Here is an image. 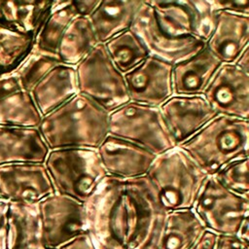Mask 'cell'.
<instances>
[{"mask_svg": "<svg viewBox=\"0 0 249 249\" xmlns=\"http://www.w3.org/2000/svg\"><path fill=\"white\" fill-rule=\"evenodd\" d=\"M49 152L38 127L0 125V165L44 163Z\"/></svg>", "mask_w": 249, "mask_h": 249, "instance_id": "obj_18", "label": "cell"}, {"mask_svg": "<svg viewBox=\"0 0 249 249\" xmlns=\"http://www.w3.org/2000/svg\"><path fill=\"white\" fill-rule=\"evenodd\" d=\"M165 210L193 209L207 174L179 146L156 156L145 175Z\"/></svg>", "mask_w": 249, "mask_h": 249, "instance_id": "obj_4", "label": "cell"}, {"mask_svg": "<svg viewBox=\"0 0 249 249\" xmlns=\"http://www.w3.org/2000/svg\"><path fill=\"white\" fill-rule=\"evenodd\" d=\"M141 0H104L88 18L99 44H105L113 37L130 29Z\"/></svg>", "mask_w": 249, "mask_h": 249, "instance_id": "obj_22", "label": "cell"}, {"mask_svg": "<svg viewBox=\"0 0 249 249\" xmlns=\"http://www.w3.org/2000/svg\"><path fill=\"white\" fill-rule=\"evenodd\" d=\"M10 201L0 197V249H6L8 234V209Z\"/></svg>", "mask_w": 249, "mask_h": 249, "instance_id": "obj_33", "label": "cell"}, {"mask_svg": "<svg viewBox=\"0 0 249 249\" xmlns=\"http://www.w3.org/2000/svg\"><path fill=\"white\" fill-rule=\"evenodd\" d=\"M147 2L160 25L175 36H189L198 40L209 24L210 13L205 0Z\"/></svg>", "mask_w": 249, "mask_h": 249, "instance_id": "obj_16", "label": "cell"}, {"mask_svg": "<svg viewBox=\"0 0 249 249\" xmlns=\"http://www.w3.org/2000/svg\"><path fill=\"white\" fill-rule=\"evenodd\" d=\"M218 115L249 118V73L234 63H222L202 93Z\"/></svg>", "mask_w": 249, "mask_h": 249, "instance_id": "obj_11", "label": "cell"}, {"mask_svg": "<svg viewBox=\"0 0 249 249\" xmlns=\"http://www.w3.org/2000/svg\"><path fill=\"white\" fill-rule=\"evenodd\" d=\"M103 45L110 59L123 74L149 56L142 41L131 29L120 33Z\"/></svg>", "mask_w": 249, "mask_h": 249, "instance_id": "obj_28", "label": "cell"}, {"mask_svg": "<svg viewBox=\"0 0 249 249\" xmlns=\"http://www.w3.org/2000/svg\"><path fill=\"white\" fill-rule=\"evenodd\" d=\"M243 249H249V245H246V246H245Z\"/></svg>", "mask_w": 249, "mask_h": 249, "instance_id": "obj_39", "label": "cell"}, {"mask_svg": "<svg viewBox=\"0 0 249 249\" xmlns=\"http://www.w3.org/2000/svg\"><path fill=\"white\" fill-rule=\"evenodd\" d=\"M193 209L206 230L217 234L236 235L249 218V197L229 191L214 175H208Z\"/></svg>", "mask_w": 249, "mask_h": 249, "instance_id": "obj_8", "label": "cell"}, {"mask_svg": "<svg viewBox=\"0 0 249 249\" xmlns=\"http://www.w3.org/2000/svg\"><path fill=\"white\" fill-rule=\"evenodd\" d=\"M96 151L106 173L124 179L145 176L156 159L148 149L110 134Z\"/></svg>", "mask_w": 249, "mask_h": 249, "instance_id": "obj_15", "label": "cell"}, {"mask_svg": "<svg viewBox=\"0 0 249 249\" xmlns=\"http://www.w3.org/2000/svg\"><path fill=\"white\" fill-rule=\"evenodd\" d=\"M42 120L31 93L12 73L0 78V125L38 127Z\"/></svg>", "mask_w": 249, "mask_h": 249, "instance_id": "obj_19", "label": "cell"}, {"mask_svg": "<svg viewBox=\"0 0 249 249\" xmlns=\"http://www.w3.org/2000/svg\"><path fill=\"white\" fill-rule=\"evenodd\" d=\"M36 35L0 17V78L12 74L32 52Z\"/></svg>", "mask_w": 249, "mask_h": 249, "instance_id": "obj_25", "label": "cell"}, {"mask_svg": "<svg viewBox=\"0 0 249 249\" xmlns=\"http://www.w3.org/2000/svg\"><path fill=\"white\" fill-rule=\"evenodd\" d=\"M109 134L142 146L156 156L177 146L160 107L133 101L109 113Z\"/></svg>", "mask_w": 249, "mask_h": 249, "instance_id": "obj_6", "label": "cell"}, {"mask_svg": "<svg viewBox=\"0 0 249 249\" xmlns=\"http://www.w3.org/2000/svg\"><path fill=\"white\" fill-rule=\"evenodd\" d=\"M58 249H97V248L95 246V243L90 233L87 231L75 236L71 240L67 241L66 243L61 245Z\"/></svg>", "mask_w": 249, "mask_h": 249, "instance_id": "obj_32", "label": "cell"}, {"mask_svg": "<svg viewBox=\"0 0 249 249\" xmlns=\"http://www.w3.org/2000/svg\"><path fill=\"white\" fill-rule=\"evenodd\" d=\"M77 17L71 1H53L51 11L35 37L33 50L56 54L59 42L69 23Z\"/></svg>", "mask_w": 249, "mask_h": 249, "instance_id": "obj_27", "label": "cell"}, {"mask_svg": "<svg viewBox=\"0 0 249 249\" xmlns=\"http://www.w3.org/2000/svg\"><path fill=\"white\" fill-rule=\"evenodd\" d=\"M207 174L248 158L249 120L217 115L189 140L179 145Z\"/></svg>", "mask_w": 249, "mask_h": 249, "instance_id": "obj_3", "label": "cell"}, {"mask_svg": "<svg viewBox=\"0 0 249 249\" xmlns=\"http://www.w3.org/2000/svg\"><path fill=\"white\" fill-rule=\"evenodd\" d=\"M215 12L249 16V0H209Z\"/></svg>", "mask_w": 249, "mask_h": 249, "instance_id": "obj_31", "label": "cell"}, {"mask_svg": "<svg viewBox=\"0 0 249 249\" xmlns=\"http://www.w3.org/2000/svg\"><path fill=\"white\" fill-rule=\"evenodd\" d=\"M248 158L231 161L223 166L214 177L229 191L249 197Z\"/></svg>", "mask_w": 249, "mask_h": 249, "instance_id": "obj_30", "label": "cell"}, {"mask_svg": "<svg viewBox=\"0 0 249 249\" xmlns=\"http://www.w3.org/2000/svg\"><path fill=\"white\" fill-rule=\"evenodd\" d=\"M0 197H1V195H0Z\"/></svg>", "mask_w": 249, "mask_h": 249, "instance_id": "obj_40", "label": "cell"}, {"mask_svg": "<svg viewBox=\"0 0 249 249\" xmlns=\"http://www.w3.org/2000/svg\"><path fill=\"white\" fill-rule=\"evenodd\" d=\"M100 0L91 1H72V5L75 9L77 16L89 18L98 6Z\"/></svg>", "mask_w": 249, "mask_h": 249, "instance_id": "obj_36", "label": "cell"}, {"mask_svg": "<svg viewBox=\"0 0 249 249\" xmlns=\"http://www.w3.org/2000/svg\"><path fill=\"white\" fill-rule=\"evenodd\" d=\"M40 249H55V248H49V247H46V246H44V245H43Z\"/></svg>", "mask_w": 249, "mask_h": 249, "instance_id": "obj_38", "label": "cell"}, {"mask_svg": "<svg viewBox=\"0 0 249 249\" xmlns=\"http://www.w3.org/2000/svg\"><path fill=\"white\" fill-rule=\"evenodd\" d=\"M160 110L177 146L218 115L202 95H172L160 106Z\"/></svg>", "mask_w": 249, "mask_h": 249, "instance_id": "obj_14", "label": "cell"}, {"mask_svg": "<svg viewBox=\"0 0 249 249\" xmlns=\"http://www.w3.org/2000/svg\"><path fill=\"white\" fill-rule=\"evenodd\" d=\"M42 246L37 203L10 201L6 249H40Z\"/></svg>", "mask_w": 249, "mask_h": 249, "instance_id": "obj_23", "label": "cell"}, {"mask_svg": "<svg viewBox=\"0 0 249 249\" xmlns=\"http://www.w3.org/2000/svg\"><path fill=\"white\" fill-rule=\"evenodd\" d=\"M217 237V233L209 230H205L191 249H215Z\"/></svg>", "mask_w": 249, "mask_h": 249, "instance_id": "obj_35", "label": "cell"}, {"mask_svg": "<svg viewBox=\"0 0 249 249\" xmlns=\"http://www.w3.org/2000/svg\"><path fill=\"white\" fill-rule=\"evenodd\" d=\"M142 41L150 56L174 65L205 47V43L194 37L175 36L159 22L153 8L142 1L130 28Z\"/></svg>", "mask_w": 249, "mask_h": 249, "instance_id": "obj_10", "label": "cell"}, {"mask_svg": "<svg viewBox=\"0 0 249 249\" xmlns=\"http://www.w3.org/2000/svg\"><path fill=\"white\" fill-rule=\"evenodd\" d=\"M205 230L194 209L168 211L157 249H191Z\"/></svg>", "mask_w": 249, "mask_h": 249, "instance_id": "obj_24", "label": "cell"}, {"mask_svg": "<svg viewBox=\"0 0 249 249\" xmlns=\"http://www.w3.org/2000/svg\"><path fill=\"white\" fill-rule=\"evenodd\" d=\"M54 193L86 203L108 176L94 149L51 150L44 162Z\"/></svg>", "mask_w": 249, "mask_h": 249, "instance_id": "obj_5", "label": "cell"}, {"mask_svg": "<svg viewBox=\"0 0 249 249\" xmlns=\"http://www.w3.org/2000/svg\"><path fill=\"white\" fill-rule=\"evenodd\" d=\"M98 44L89 19L77 16L66 28L59 42L56 55L62 63L76 66Z\"/></svg>", "mask_w": 249, "mask_h": 249, "instance_id": "obj_26", "label": "cell"}, {"mask_svg": "<svg viewBox=\"0 0 249 249\" xmlns=\"http://www.w3.org/2000/svg\"><path fill=\"white\" fill-rule=\"evenodd\" d=\"M41 240L44 246L58 249L88 231L85 204L53 193L37 203Z\"/></svg>", "mask_w": 249, "mask_h": 249, "instance_id": "obj_9", "label": "cell"}, {"mask_svg": "<svg viewBox=\"0 0 249 249\" xmlns=\"http://www.w3.org/2000/svg\"><path fill=\"white\" fill-rule=\"evenodd\" d=\"M78 91L111 113L129 101L124 74L98 44L76 66Z\"/></svg>", "mask_w": 249, "mask_h": 249, "instance_id": "obj_7", "label": "cell"}, {"mask_svg": "<svg viewBox=\"0 0 249 249\" xmlns=\"http://www.w3.org/2000/svg\"><path fill=\"white\" fill-rule=\"evenodd\" d=\"M38 129L49 150H96L109 134V113L78 92L42 117Z\"/></svg>", "mask_w": 249, "mask_h": 249, "instance_id": "obj_2", "label": "cell"}, {"mask_svg": "<svg viewBox=\"0 0 249 249\" xmlns=\"http://www.w3.org/2000/svg\"><path fill=\"white\" fill-rule=\"evenodd\" d=\"M214 29L205 48L222 63H235L249 47V16L216 12Z\"/></svg>", "mask_w": 249, "mask_h": 249, "instance_id": "obj_17", "label": "cell"}, {"mask_svg": "<svg viewBox=\"0 0 249 249\" xmlns=\"http://www.w3.org/2000/svg\"><path fill=\"white\" fill-rule=\"evenodd\" d=\"M171 64L148 56L124 74L129 101L160 107L173 95Z\"/></svg>", "mask_w": 249, "mask_h": 249, "instance_id": "obj_13", "label": "cell"}, {"mask_svg": "<svg viewBox=\"0 0 249 249\" xmlns=\"http://www.w3.org/2000/svg\"><path fill=\"white\" fill-rule=\"evenodd\" d=\"M54 193L44 163L18 162L0 165L1 197L14 202L38 203Z\"/></svg>", "mask_w": 249, "mask_h": 249, "instance_id": "obj_12", "label": "cell"}, {"mask_svg": "<svg viewBox=\"0 0 249 249\" xmlns=\"http://www.w3.org/2000/svg\"><path fill=\"white\" fill-rule=\"evenodd\" d=\"M97 249H157L167 211L146 176H107L85 203Z\"/></svg>", "mask_w": 249, "mask_h": 249, "instance_id": "obj_1", "label": "cell"}, {"mask_svg": "<svg viewBox=\"0 0 249 249\" xmlns=\"http://www.w3.org/2000/svg\"><path fill=\"white\" fill-rule=\"evenodd\" d=\"M247 243L242 242L236 235L218 234L215 249H243Z\"/></svg>", "mask_w": 249, "mask_h": 249, "instance_id": "obj_34", "label": "cell"}, {"mask_svg": "<svg viewBox=\"0 0 249 249\" xmlns=\"http://www.w3.org/2000/svg\"><path fill=\"white\" fill-rule=\"evenodd\" d=\"M234 64L243 71L249 73V47L242 52Z\"/></svg>", "mask_w": 249, "mask_h": 249, "instance_id": "obj_37", "label": "cell"}, {"mask_svg": "<svg viewBox=\"0 0 249 249\" xmlns=\"http://www.w3.org/2000/svg\"><path fill=\"white\" fill-rule=\"evenodd\" d=\"M60 63L62 62L56 54L32 50L25 60L13 73L17 76L21 88L30 92L51 69Z\"/></svg>", "mask_w": 249, "mask_h": 249, "instance_id": "obj_29", "label": "cell"}, {"mask_svg": "<svg viewBox=\"0 0 249 249\" xmlns=\"http://www.w3.org/2000/svg\"><path fill=\"white\" fill-rule=\"evenodd\" d=\"M75 66L60 63L51 69L30 90L42 117L78 93Z\"/></svg>", "mask_w": 249, "mask_h": 249, "instance_id": "obj_21", "label": "cell"}, {"mask_svg": "<svg viewBox=\"0 0 249 249\" xmlns=\"http://www.w3.org/2000/svg\"><path fill=\"white\" fill-rule=\"evenodd\" d=\"M222 62L205 47L172 66L173 95H202Z\"/></svg>", "mask_w": 249, "mask_h": 249, "instance_id": "obj_20", "label": "cell"}]
</instances>
